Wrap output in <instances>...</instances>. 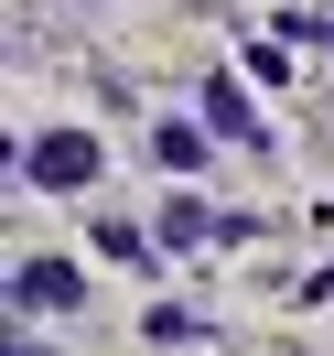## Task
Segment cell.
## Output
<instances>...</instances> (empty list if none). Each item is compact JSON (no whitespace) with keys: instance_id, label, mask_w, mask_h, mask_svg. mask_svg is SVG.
Masks as SVG:
<instances>
[{"instance_id":"3957f363","label":"cell","mask_w":334,"mask_h":356,"mask_svg":"<svg viewBox=\"0 0 334 356\" xmlns=\"http://www.w3.org/2000/svg\"><path fill=\"white\" fill-rule=\"evenodd\" d=\"M205 227H216V216H205L194 195H173V205H162V248H183V238H205Z\"/></svg>"},{"instance_id":"7a4b0ae2","label":"cell","mask_w":334,"mask_h":356,"mask_svg":"<svg viewBox=\"0 0 334 356\" xmlns=\"http://www.w3.org/2000/svg\"><path fill=\"white\" fill-rule=\"evenodd\" d=\"M22 302H76V270L65 259H22Z\"/></svg>"},{"instance_id":"6da1fadb","label":"cell","mask_w":334,"mask_h":356,"mask_svg":"<svg viewBox=\"0 0 334 356\" xmlns=\"http://www.w3.org/2000/svg\"><path fill=\"white\" fill-rule=\"evenodd\" d=\"M22 173L54 184V195H65V184H97V140H87V130H54V140H33V152H22Z\"/></svg>"}]
</instances>
